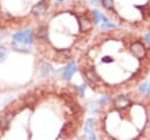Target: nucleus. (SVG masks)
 Here are the masks:
<instances>
[{
  "mask_svg": "<svg viewBox=\"0 0 150 140\" xmlns=\"http://www.w3.org/2000/svg\"><path fill=\"white\" fill-rule=\"evenodd\" d=\"M111 105L117 109H122L130 105V99H129V96L121 94V95H117L114 98V100L111 101Z\"/></svg>",
  "mask_w": 150,
  "mask_h": 140,
  "instance_id": "nucleus-1",
  "label": "nucleus"
},
{
  "mask_svg": "<svg viewBox=\"0 0 150 140\" xmlns=\"http://www.w3.org/2000/svg\"><path fill=\"white\" fill-rule=\"evenodd\" d=\"M32 36L33 33L32 31H25V32H19L14 35V42H19V44H28L32 41Z\"/></svg>",
  "mask_w": 150,
  "mask_h": 140,
  "instance_id": "nucleus-2",
  "label": "nucleus"
},
{
  "mask_svg": "<svg viewBox=\"0 0 150 140\" xmlns=\"http://www.w3.org/2000/svg\"><path fill=\"white\" fill-rule=\"evenodd\" d=\"M75 64H69L68 66H67V68L64 69V72H63V78H66V79H69V78H71V75L74 74V72H75Z\"/></svg>",
  "mask_w": 150,
  "mask_h": 140,
  "instance_id": "nucleus-3",
  "label": "nucleus"
},
{
  "mask_svg": "<svg viewBox=\"0 0 150 140\" xmlns=\"http://www.w3.org/2000/svg\"><path fill=\"white\" fill-rule=\"evenodd\" d=\"M84 132L89 135L91 133H94V120L93 119H88L84 124Z\"/></svg>",
  "mask_w": 150,
  "mask_h": 140,
  "instance_id": "nucleus-4",
  "label": "nucleus"
},
{
  "mask_svg": "<svg viewBox=\"0 0 150 140\" xmlns=\"http://www.w3.org/2000/svg\"><path fill=\"white\" fill-rule=\"evenodd\" d=\"M7 56V49L4 47H0V61H2Z\"/></svg>",
  "mask_w": 150,
  "mask_h": 140,
  "instance_id": "nucleus-5",
  "label": "nucleus"
},
{
  "mask_svg": "<svg viewBox=\"0 0 150 140\" xmlns=\"http://www.w3.org/2000/svg\"><path fill=\"white\" fill-rule=\"evenodd\" d=\"M88 136H89V139H90V140H97V138L95 136V134H94V133H91V134H89Z\"/></svg>",
  "mask_w": 150,
  "mask_h": 140,
  "instance_id": "nucleus-6",
  "label": "nucleus"
},
{
  "mask_svg": "<svg viewBox=\"0 0 150 140\" xmlns=\"http://www.w3.org/2000/svg\"><path fill=\"white\" fill-rule=\"evenodd\" d=\"M146 41H148V44L150 45V33H149V34L146 35Z\"/></svg>",
  "mask_w": 150,
  "mask_h": 140,
  "instance_id": "nucleus-7",
  "label": "nucleus"
},
{
  "mask_svg": "<svg viewBox=\"0 0 150 140\" xmlns=\"http://www.w3.org/2000/svg\"><path fill=\"white\" fill-rule=\"evenodd\" d=\"M146 92H148V95L150 96V86H148V88H146Z\"/></svg>",
  "mask_w": 150,
  "mask_h": 140,
  "instance_id": "nucleus-8",
  "label": "nucleus"
},
{
  "mask_svg": "<svg viewBox=\"0 0 150 140\" xmlns=\"http://www.w3.org/2000/svg\"><path fill=\"white\" fill-rule=\"evenodd\" d=\"M57 1H63V0H57Z\"/></svg>",
  "mask_w": 150,
  "mask_h": 140,
  "instance_id": "nucleus-9",
  "label": "nucleus"
}]
</instances>
